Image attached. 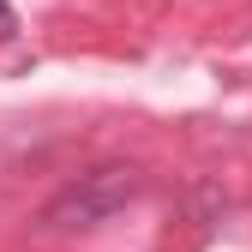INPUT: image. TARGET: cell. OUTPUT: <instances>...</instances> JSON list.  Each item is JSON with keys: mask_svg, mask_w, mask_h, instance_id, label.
I'll list each match as a JSON object with an SVG mask.
<instances>
[{"mask_svg": "<svg viewBox=\"0 0 252 252\" xmlns=\"http://www.w3.org/2000/svg\"><path fill=\"white\" fill-rule=\"evenodd\" d=\"M12 36H18V12L0 0V42H12Z\"/></svg>", "mask_w": 252, "mask_h": 252, "instance_id": "7a4b0ae2", "label": "cell"}, {"mask_svg": "<svg viewBox=\"0 0 252 252\" xmlns=\"http://www.w3.org/2000/svg\"><path fill=\"white\" fill-rule=\"evenodd\" d=\"M144 192V174L132 168V162H108V168H90V174H78L66 192H54L48 198V210H42V228L48 234H72V228H96V222H108L114 210H126Z\"/></svg>", "mask_w": 252, "mask_h": 252, "instance_id": "6da1fadb", "label": "cell"}]
</instances>
